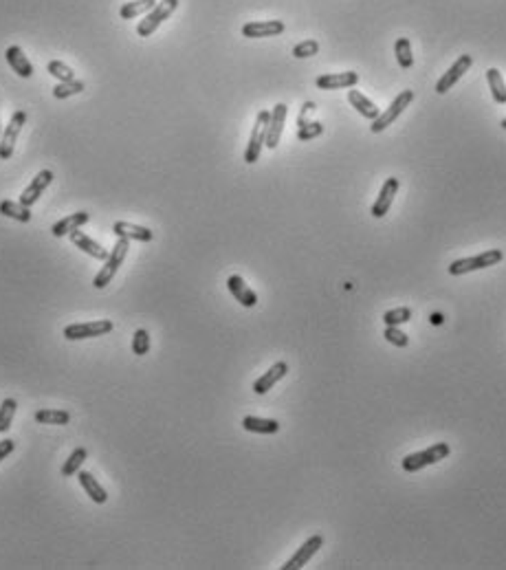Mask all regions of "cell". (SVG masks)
<instances>
[{"label": "cell", "instance_id": "cell-8", "mask_svg": "<svg viewBox=\"0 0 506 570\" xmlns=\"http://www.w3.org/2000/svg\"><path fill=\"white\" fill-rule=\"evenodd\" d=\"M24 124H27V112L24 110H16L11 115V119L7 124V128L0 135V159H11V154H14V148H16V141L22 133Z\"/></svg>", "mask_w": 506, "mask_h": 570}, {"label": "cell", "instance_id": "cell-43", "mask_svg": "<svg viewBox=\"0 0 506 570\" xmlns=\"http://www.w3.org/2000/svg\"><path fill=\"white\" fill-rule=\"evenodd\" d=\"M0 135H3V124H0Z\"/></svg>", "mask_w": 506, "mask_h": 570}, {"label": "cell", "instance_id": "cell-16", "mask_svg": "<svg viewBox=\"0 0 506 570\" xmlns=\"http://www.w3.org/2000/svg\"><path fill=\"white\" fill-rule=\"evenodd\" d=\"M357 82H359V75L353 73V71H346V73H326V75H319L317 80H315L317 88H321V90L353 88Z\"/></svg>", "mask_w": 506, "mask_h": 570}, {"label": "cell", "instance_id": "cell-36", "mask_svg": "<svg viewBox=\"0 0 506 570\" xmlns=\"http://www.w3.org/2000/svg\"><path fill=\"white\" fill-rule=\"evenodd\" d=\"M383 337L387 342H390L392 346H396V348H407V344H410V337L400 330L398 326H385V333H383Z\"/></svg>", "mask_w": 506, "mask_h": 570}, {"label": "cell", "instance_id": "cell-17", "mask_svg": "<svg viewBox=\"0 0 506 570\" xmlns=\"http://www.w3.org/2000/svg\"><path fill=\"white\" fill-rule=\"evenodd\" d=\"M71 242L75 244L77 249H82L86 255L95 258V260H103V262H106L108 255H110V251H106L99 242H95L93 238L86 236L84 231H80V229H75L73 234H71Z\"/></svg>", "mask_w": 506, "mask_h": 570}, {"label": "cell", "instance_id": "cell-13", "mask_svg": "<svg viewBox=\"0 0 506 570\" xmlns=\"http://www.w3.org/2000/svg\"><path fill=\"white\" fill-rule=\"evenodd\" d=\"M398 187H400L398 178L390 176V178L385 181L383 187H381V192H379V199L374 201L372 210H370V214H372L374 218H383L387 212H390V207H392V203H394V196H396Z\"/></svg>", "mask_w": 506, "mask_h": 570}, {"label": "cell", "instance_id": "cell-9", "mask_svg": "<svg viewBox=\"0 0 506 570\" xmlns=\"http://www.w3.org/2000/svg\"><path fill=\"white\" fill-rule=\"evenodd\" d=\"M471 64H473V58H471V56H460L456 62L451 64V69L436 82V93H438V95L449 93V90L458 84L460 77L471 69Z\"/></svg>", "mask_w": 506, "mask_h": 570}, {"label": "cell", "instance_id": "cell-25", "mask_svg": "<svg viewBox=\"0 0 506 570\" xmlns=\"http://www.w3.org/2000/svg\"><path fill=\"white\" fill-rule=\"evenodd\" d=\"M242 427L246 432L253 434H278L280 432V423L273 419H260V417H244L242 419Z\"/></svg>", "mask_w": 506, "mask_h": 570}, {"label": "cell", "instance_id": "cell-14", "mask_svg": "<svg viewBox=\"0 0 506 570\" xmlns=\"http://www.w3.org/2000/svg\"><path fill=\"white\" fill-rule=\"evenodd\" d=\"M280 33H284L282 20H253V22L242 24L244 37H273Z\"/></svg>", "mask_w": 506, "mask_h": 570}, {"label": "cell", "instance_id": "cell-20", "mask_svg": "<svg viewBox=\"0 0 506 570\" xmlns=\"http://www.w3.org/2000/svg\"><path fill=\"white\" fill-rule=\"evenodd\" d=\"M88 212H75L71 216H64L62 220H58V223L51 227V234H53L56 238H64V236H71L75 229H82V225L88 223Z\"/></svg>", "mask_w": 506, "mask_h": 570}, {"label": "cell", "instance_id": "cell-26", "mask_svg": "<svg viewBox=\"0 0 506 570\" xmlns=\"http://www.w3.org/2000/svg\"><path fill=\"white\" fill-rule=\"evenodd\" d=\"M154 7H157V0H133V3H124L119 7V16L124 20H135L139 16H146Z\"/></svg>", "mask_w": 506, "mask_h": 570}, {"label": "cell", "instance_id": "cell-24", "mask_svg": "<svg viewBox=\"0 0 506 570\" xmlns=\"http://www.w3.org/2000/svg\"><path fill=\"white\" fill-rule=\"evenodd\" d=\"M0 214L7 216V218L18 220V223H29V220H31V207L22 205L20 201L5 199V201H0Z\"/></svg>", "mask_w": 506, "mask_h": 570}, {"label": "cell", "instance_id": "cell-28", "mask_svg": "<svg viewBox=\"0 0 506 570\" xmlns=\"http://www.w3.org/2000/svg\"><path fill=\"white\" fill-rule=\"evenodd\" d=\"M487 82L491 88V95L498 103H506V82L498 69H489L487 71Z\"/></svg>", "mask_w": 506, "mask_h": 570}, {"label": "cell", "instance_id": "cell-41", "mask_svg": "<svg viewBox=\"0 0 506 570\" xmlns=\"http://www.w3.org/2000/svg\"><path fill=\"white\" fill-rule=\"evenodd\" d=\"M430 321L434 324V326H440V324H443V321H445V317H443V315H440V313H434V315L430 317Z\"/></svg>", "mask_w": 506, "mask_h": 570}, {"label": "cell", "instance_id": "cell-38", "mask_svg": "<svg viewBox=\"0 0 506 570\" xmlns=\"http://www.w3.org/2000/svg\"><path fill=\"white\" fill-rule=\"evenodd\" d=\"M323 133V126L319 121H310V124H304L302 128H297V139L300 141H308V139H315Z\"/></svg>", "mask_w": 506, "mask_h": 570}, {"label": "cell", "instance_id": "cell-40", "mask_svg": "<svg viewBox=\"0 0 506 570\" xmlns=\"http://www.w3.org/2000/svg\"><path fill=\"white\" fill-rule=\"evenodd\" d=\"M313 110H315V103H313V101H306V103H304V108H302V115H300V117H297V126L302 128V126L306 124L308 112H313Z\"/></svg>", "mask_w": 506, "mask_h": 570}, {"label": "cell", "instance_id": "cell-19", "mask_svg": "<svg viewBox=\"0 0 506 570\" xmlns=\"http://www.w3.org/2000/svg\"><path fill=\"white\" fill-rule=\"evenodd\" d=\"M227 289L233 297H236V302H240L244 308H253L258 304V295L246 287V282L240 276H229Z\"/></svg>", "mask_w": 506, "mask_h": 570}, {"label": "cell", "instance_id": "cell-37", "mask_svg": "<svg viewBox=\"0 0 506 570\" xmlns=\"http://www.w3.org/2000/svg\"><path fill=\"white\" fill-rule=\"evenodd\" d=\"M317 51H319L317 40H304V42H300V44H297V47L293 49V56H295L297 60H304V58H313V56H317Z\"/></svg>", "mask_w": 506, "mask_h": 570}, {"label": "cell", "instance_id": "cell-23", "mask_svg": "<svg viewBox=\"0 0 506 570\" xmlns=\"http://www.w3.org/2000/svg\"><path fill=\"white\" fill-rule=\"evenodd\" d=\"M348 101L353 103V108H357L359 115H363V117L370 121H374L381 115V110L376 108V103L370 101L363 93H359V90H348Z\"/></svg>", "mask_w": 506, "mask_h": 570}, {"label": "cell", "instance_id": "cell-1", "mask_svg": "<svg viewBox=\"0 0 506 570\" xmlns=\"http://www.w3.org/2000/svg\"><path fill=\"white\" fill-rule=\"evenodd\" d=\"M128 249H130V240L128 238H117L115 247L108 255V260L103 262V267L99 269V274L93 278V287L95 289H106L108 284L112 282V278L117 276V271L124 265L126 255H128Z\"/></svg>", "mask_w": 506, "mask_h": 570}, {"label": "cell", "instance_id": "cell-11", "mask_svg": "<svg viewBox=\"0 0 506 570\" xmlns=\"http://www.w3.org/2000/svg\"><path fill=\"white\" fill-rule=\"evenodd\" d=\"M287 115H289V108L287 103H276L273 110H271V119H269V128H267V148L269 150H276L280 139H282V133H284V121H287Z\"/></svg>", "mask_w": 506, "mask_h": 570}, {"label": "cell", "instance_id": "cell-34", "mask_svg": "<svg viewBox=\"0 0 506 570\" xmlns=\"http://www.w3.org/2000/svg\"><path fill=\"white\" fill-rule=\"evenodd\" d=\"M47 71H49L51 75H53L56 80H60V82H71V80H75L73 69L67 67V64L60 62V60H51V62L47 64Z\"/></svg>", "mask_w": 506, "mask_h": 570}, {"label": "cell", "instance_id": "cell-12", "mask_svg": "<svg viewBox=\"0 0 506 570\" xmlns=\"http://www.w3.org/2000/svg\"><path fill=\"white\" fill-rule=\"evenodd\" d=\"M51 181H53V172H51V170L37 172V174L33 176L31 183H29L27 187H24V192L20 194V203H22V205H27V207H31L33 203H37V201H40L42 194H44V190L51 185Z\"/></svg>", "mask_w": 506, "mask_h": 570}, {"label": "cell", "instance_id": "cell-30", "mask_svg": "<svg viewBox=\"0 0 506 570\" xmlns=\"http://www.w3.org/2000/svg\"><path fill=\"white\" fill-rule=\"evenodd\" d=\"M16 410H18L16 399H5L3 403H0V434H5L11 427V423H14Z\"/></svg>", "mask_w": 506, "mask_h": 570}, {"label": "cell", "instance_id": "cell-33", "mask_svg": "<svg viewBox=\"0 0 506 570\" xmlns=\"http://www.w3.org/2000/svg\"><path fill=\"white\" fill-rule=\"evenodd\" d=\"M84 90V82L80 80H71V82H60L56 88H53V97L56 99H69L73 95H80Z\"/></svg>", "mask_w": 506, "mask_h": 570}, {"label": "cell", "instance_id": "cell-18", "mask_svg": "<svg viewBox=\"0 0 506 570\" xmlns=\"http://www.w3.org/2000/svg\"><path fill=\"white\" fill-rule=\"evenodd\" d=\"M112 231H115L117 238H128V240H137V242H150L154 238L152 229L126 223V220H117V223L112 225Z\"/></svg>", "mask_w": 506, "mask_h": 570}, {"label": "cell", "instance_id": "cell-4", "mask_svg": "<svg viewBox=\"0 0 506 570\" xmlns=\"http://www.w3.org/2000/svg\"><path fill=\"white\" fill-rule=\"evenodd\" d=\"M176 7H178V0H161V3H157V7H154L152 11H148L144 20H139V24H137V35H139V37H148V35H152L167 18H170V16L174 14Z\"/></svg>", "mask_w": 506, "mask_h": 570}, {"label": "cell", "instance_id": "cell-22", "mask_svg": "<svg viewBox=\"0 0 506 570\" xmlns=\"http://www.w3.org/2000/svg\"><path fill=\"white\" fill-rule=\"evenodd\" d=\"M77 480H80V485H82V489L86 491V496L93 500V502H97V504H103L108 500V496H106V491H103V487L97 483V478L93 476V473H88V471H77Z\"/></svg>", "mask_w": 506, "mask_h": 570}, {"label": "cell", "instance_id": "cell-10", "mask_svg": "<svg viewBox=\"0 0 506 570\" xmlns=\"http://www.w3.org/2000/svg\"><path fill=\"white\" fill-rule=\"evenodd\" d=\"M321 546H323V537L321 535H310L302 546L297 548V553L291 557V560L282 566V570H300V568H304L317 555V551Z\"/></svg>", "mask_w": 506, "mask_h": 570}, {"label": "cell", "instance_id": "cell-2", "mask_svg": "<svg viewBox=\"0 0 506 570\" xmlns=\"http://www.w3.org/2000/svg\"><path fill=\"white\" fill-rule=\"evenodd\" d=\"M449 453H451V447L447 443H436L430 449L416 451V453H410V456H405L403 460H400V467H403L407 473H414V471H421L423 467H430V464H436L440 460H445Z\"/></svg>", "mask_w": 506, "mask_h": 570}, {"label": "cell", "instance_id": "cell-29", "mask_svg": "<svg viewBox=\"0 0 506 570\" xmlns=\"http://www.w3.org/2000/svg\"><path fill=\"white\" fill-rule=\"evenodd\" d=\"M86 456H88V451H86L84 447H77V449H73V451H71V456H69L67 460H64L62 476H64V478H71V476H75L77 471L82 469V464H84Z\"/></svg>", "mask_w": 506, "mask_h": 570}, {"label": "cell", "instance_id": "cell-32", "mask_svg": "<svg viewBox=\"0 0 506 570\" xmlns=\"http://www.w3.org/2000/svg\"><path fill=\"white\" fill-rule=\"evenodd\" d=\"M412 319V310L407 306H400V308H392V310H385L383 313V321L385 326H403Z\"/></svg>", "mask_w": 506, "mask_h": 570}, {"label": "cell", "instance_id": "cell-27", "mask_svg": "<svg viewBox=\"0 0 506 570\" xmlns=\"http://www.w3.org/2000/svg\"><path fill=\"white\" fill-rule=\"evenodd\" d=\"M35 421L42 425H69L71 414L67 410H58V408H42L35 412Z\"/></svg>", "mask_w": 506, "mask_h": 570}, {"label": "cell", "instance_id": "cell-7", "mask_svg": "<svg viewBox=\"0 0 506 570\" xmlns=\"http://www.w3.org/2000/svg\"><path fill=\"white\" fill-rule=\"evenodd\" d=\"M412 101H414V90H403V93L394 97V101L390 103V108L383 110V112L379 115V117H376V119L372 121L370 131H372L374 135L383 133L387 126H392V124L400 117V115L405 112V108L410 106Z\"/></svg>", "mask_w": 506, "mask_h": 570}, {"label": "cell", "instance_id": "cell-5", "mask_svg": "<svg viewBox=\"0 0 506 570\" xmlns=\"http://www.w3.org/2000/svg\"><path fill=\"white\" fill-rule=\"evenodd\" d=\"M115 328V324L110 319H93V321H80L71 324V326L64 328V337L69 342H80V340H93V337L108 335Z\"/></svg>", "mask_w": 506, "mask_h": 570}, {"label": "cell", "instance_id": "cell-3", "mask_svg": "<svg viewBox=\"0 0 506 570\" xmlns=\"http://www.w3.org/2000/svg\"><path fill=\"white\" fill-rule=\"evenodd\" d=\"M502 258H504V253L500 249H489L484 253H478V255H471V258H460V260H453L449 265V274L451 276H464V274H471V271L496 267L498 262H502Z\"/></svg>", "mask_w": 506, "mask_h": 570}, {"label": "cell", "instance_id": "cell-42", "mask_svg": "<svg viewBox=\"0 0 506 570\" xmlns=\"http://www.w3.org/2000/svg\"><path fill=\"white\" fill-rule=\"evenodd\" d=\"M500 126H502V128H504V131H506V119H502V124H500Z\"/></svg>", "mask_w": 506, "mask_h": 570}, {"label": "cell", "instance_id": "cell-31", "mask_svg": "<svg viewBox=\"0 0 506 570\" xmlns=\"http://www.w3.org/2000/svg\"><path fill=\"white\" fill-rule=\"evenodd\" d=\"M394 53H396V60L400 64V69H410L414 64V56H412V44L407 37H398L394 42Z\"/></svg>", "mask_w": 506, "mask_h": 570}, {"label": "cell", "instance_id": "cell-39", "mask_svg": "<svg viewBox=\"0 0 506 570\" xmlns=\"http://www.w3.org/2000/svg\"><path fill=\"white\" fill-rule=\"evenodd\" d=\"M16 449V443L11 438H5V440H0V460H5L11 451Z\"/></svg>", "mask_w": 506, "mask_h": 570}, {"label": "cell", "instance_id": "cell-15", "mask_svg": "<svg viewBox=\"0 0 506 570\" xmlns=\"http://www.w3.org/2000/svg\"><path fill=\"white\" fill-rule=\"evenodd\" d=\"M287 372H289V364H287V361H278V364L271 366L260 379L253 381V392L255 394H267L280 379L287 377Z\"/></svg>", "mask_w": 506, "mask_h": 570}, {"label": "cell", "instance_id": "cell-6", "mask_svg": "<svg viewBox=\"0 0 506 570\" xmlns=\"http://www.w3.org/2000/svg\"><path fill=\"white\" fill-rule=\"evenodd\" d=\"M269 119H271V112L269 110H260L255 117V126L251 131V137H249V144H246V150H244V161L246 163H255L260 159V152L267 144V128H269Z\"/></svg>", "mask_w": 506, "mask_h": 570}, {"label": "cell", "instance_id": "cell-21", "mask_svg": "<svg viewBox=\"0 0 506 570\" xmlns=\"http://www.w3.org/2000/svg\"><path fill=\"white\" fill-rule=\"evenodd\" d=\"M5 58H7V64L11 69H14L16 75L24 77V80H29V77L33 75V64L29 62V58L24 56V51L20 47H9L5 51Z\"/></svg>", "mask_w": 506, "mask_h": 570}, {"label": "cell", "instance_id": "cell-35", "mask_svg": "<svg viewBox=\"0 0 506 570\" xmlns=\"http://www.w3.org/2000/svg\"><path fill=\"white\" fill-rule=\"evenodd\" d=\"M148 351H150V333L146 328H139L133 337V353L144 357L148 355Z\"/></svg>", "mask_w": 506, "mask_h": 570}]
</instances>
